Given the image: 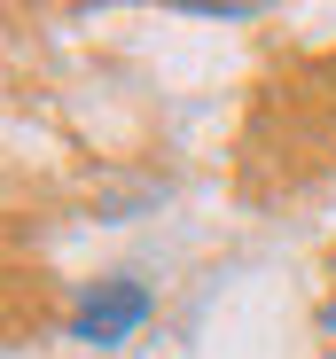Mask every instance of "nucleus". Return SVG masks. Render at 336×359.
<instances>
[{
	"label": "nucleus",
	"mask_w": 336,
	"mask_h": 359,
	"mask_svg": "<svg viewBox=\"0 0 336 359\" xmlns=\"http://www.w3.org/2000/svg\"><path fill=\"white\" fill-rule=\"evenodd\" d=\"M321 328H328V336H336V313H328V320H321Z\"/></svg>",
	"instance_id": "nucleus-2"
},
{
	"label": "nucleus",
	"mask_w": 336,
	"mask_h": 359,
	"mask_svg": "<svg viewBox=\"0 0 336 359\" xmlns=\"http://www.w3.org/2000/svg\"><path fill=\"white\" fill-rule=\"evenodd\" d=\"M141 320H149V289L126 281V273H109V281H94V289L79 297L71 336H79V344H126Z\"/></svg>",
	"instance_id": "nucleus-1"
}]
</instances>
